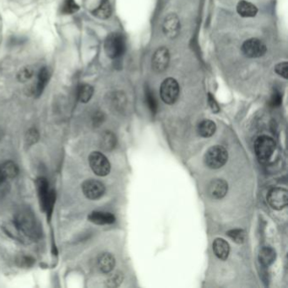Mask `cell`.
Wrapping results in <instances>:
<instances>
[{
	"label": "cell",
	"mask_w": 288,
	"mask_h": 288,
	"mask_svg": "<svg viewBox=\"0 0 288 288\" xmlns=\"http://www.w3.org/2000/svg\"><path fill=\"white\" fill-rule=\"evenodd\" d=\"M123 275L120 273H116L114 275H111L107 280V285L110 287H115L119 286L120 283L122 282Z\"/></svg>",
	"instance_id": "cell-31"
},
{
	"label": "cell",
	"mask_w": 288,
	"mask_h": 288,
	"mask_svg": "<svg viewBox=\"0 0 288 288\" xmlns=\"http://www.w3.org/2000/svg\"><path fill=\"white\" fill-rule=\"evenodd\" d=\"M237 11L242 17H255L258 13V9L253 4L241 0L237 6Z\"/></svg>",
	"instance_id": "cell-19"
},
{
	"label": "cell",
	"mask_w": 288,
	"mask_h": 288,
	"mask_svg": "<svg viewBox=\"0 0 288 288\" xmlns=\"http://www.w3.org/2000/svg\"><path fill=\"white\" fill-rule=\"evenodd\" d=\"M33 75V70L31 68L26 67L20 70L17 77H18L19 81H21L22 83H25L26 81H30L32 78Z\"/></svg>",
	"instance_id": "cell-29"
},
{
	"label": "cell",
	"mask_w": 288,
	"mask_h": 288,
	"mask_svg": "<svg viewBox=\"0 0 288 288\" xmlns=\"http://www.w3.org/2000/svg\"><path fill=\"white\" fill-rule=\"evenodd\" d=\"M282 101V96L277 91H274L272 96L270 97V105L273 106H280Z\"/></svg>",
	"instance_id": "cell-33"
},
{
	"label": "cell",
	"mask_w": 288,
	"mask_h": 288,
	"mask_svg": "<svg viewBox=\"0 0 288 288\" xmlns=\"http://www.w3.org/2000/svg\"><path fill=\"white\" fill-rule=\"evenodd\" d=\"M227 236L234 240L237 244H243L245 240V232L240 229H235V230H231L227 233Z\"/></svg>",
	"instance_id": "cell-27"
},
{
	"label": "cell",
	"mask_w": 288,
	"mask_h": 288,
	"mask_svg": "<svg viewBox=\"0 0 288 288\" xmlns=\"http://www.w3.org/2000/svg\"><path fill=\"white\" fill-rule=\"evenodd\" d=\"M275 72L279 76H282L283 78L287 79L288 77V64L286 62L280 63L275 67Z\"/></svg>",
	"instance_id": "cell-32"
},
{
	"label": "cell",
	"mask_w": 288,
	"mask_h": 288,
	"mask_svg": "<svg viewBox=\"0 0 288 288\" xmlns=\"http://www.w3.org/2000/svg\"><path fill=\"white\" fill-rule=\"evenodd\" d=\"M80 6L77 5L75 0H65L62 6L63 13L66 15H72L79 11Z\"/></svg>",
	"instance_id": "cell-25"
},
{
	"label": "cell",
	"mask_w": 288,
	"mask_h": 288,
	"mask_svg": "<svg viewBox=\"0 0 288 288\" xmlns=\"http://www.w3.org/2000/svg\"><path fill=\"white\" fill-rule=\"evenodd\" d=\"M146 102L148 104L149 108L151 112H156L157 109V103H156V98L154 96V94L150 90H147L146 92Z\"/></svg>",
	"instance_id": "cell-30"
},
{
	"label": "cell",
	"mask_w": 288,
	"mask_h": 288,
	"mask_svg": "<svg viewBox=\"0 0 288 288\" xmlns=\"http://www.w3.org/2000/svg\"><path fill=\"white\" fill-rule=\"evenodd\" d=\"M36 262V260L31 256H27V255H21L19 257L16 258V264L19 267L21 268H30L33 266L34 264Z\"/></svg>",
	"instance_id": "cell-26"
},
{
	"label": "cell",
	"mask_w": 288,
	"mask_h": 288,
	"mask_svg": "<svg viewBox=\"0 0 288 288\" xmlns=\"http://www.w3.org/2000/svg\"><path fill=\"white\" fill-rule=\"evenodd\" d=\"M102 121H103V114L101 113V112H96L93 117L94 125H96V126L100 125L102 123Z\"/></svg>",
	"instance_id": "cell-36"
},
{
	"label": "cell",
	"mask_w": 288,
	"mask_h": 288,
	"mask_svg": "<svg viewBox=\"0 0 288 288\" xmlns=\"http://www.w3.org/2000/svg\"><path fill=\"white\" fill-rule=\"evenodd\" d=\"M39 132L36 129H31L26 132V143L28 146H32L39 140Z\"/></svg>",
	"instance_id": "cell-28"
},
{
	"label": "cell",
	"mask_w": 288,
	"mask_h": 288,
	"mask_svg": "<svg viewBox=\"0 0 288 288\" xmlns=\"http://www.w3.org/2000/svg\"><path fill=\"white\" fill-rule=\"evenodd\" d=\"M89 164L97 176L104 177L109 174L111 170L109 161L101 152L94 151L91 153L89 156Z\"/></svg>",
	"instance_id": "cell-6"
},
{
	"label": "cell",
	"mask_w": 288,
	"mask_h": 288,
	"mask_svg": "<svg viewBox=\"0 0 288 288\" xmlns=\"http://www.w3.org/2000/svg\"><path fill=\"white\" fill-rule=\"evenodd\" d=\"M82 191L89 200H98L105 193V186L100 181L89 179L83 183Z\"/></svg>",
	"instance_id": "cell-10"
},
{
	"label": "cell",
	"mask_w": 288,
	"mask_h": 288,
	"mask_svg": "<svg viewBox=\"0 0 288 288\" xmlns=\"http://www.w3.org/2000/svg\"><path fill=\"white\" fill-rule=\"evenodd\" d=\"M275 149V143L272 138L262 135L255 140V151L261 163H265L272 156Z\"/></svg>",
	"instance_id": "cell-4"
},
{
	"label": "cell",
	"mask_w": 288,
	"mask_h": 288,
	"mask_svg": "<svg viewBox=\"0 0 288 288\" xmlns=\"http://www.w3.org/2000/svg\"><path fill=\"white\" fill-rule=\"evenodd\" d=\"M97 265H98L99 270H101V272L105 273V274L110 273L113 270L115 266L114 257L108 253L101 254L97 260Z\"/></svg>",
	"instance_id": "cell-16"
},
{
	"label": "cell",
	"mask_w": 288,
	"mask_h": 288,
	"mask_svg": "<svg viewBox=\"0 0 288 288\" xmlns=\"http://www.w3.org/2000/svg\"><path fill=\"white\" fill-rule=\"evenodd\" d=\"M116 137L112 132H104L100 140V146L104 151H112L116 146Z\"/></svg>",
	"instance_id": "cell-23"
},
{
	"label": "cell",
	"mask_w": 288,
	"mask_h": 288,
	"mask_svg": "<svg viewBox=\"0 0 288 288\" xmlns=\"http://www.w3.org/2000/svg\"><path fill=\"white\" fill-rule=\"evenodd\" d=\"M216 126L215 123L211 120H203L198 126V133L200 136L209 138L215 134Z\"/></svg>",
	"instance_id": "cell-21"
},
{
	"label": "cell",
	"mask_w": 288,
	"mask_h": 288,
	"mask_svg": "<svg viewBox=\"0 0 288 288\" xmlns=\"http://www.w3.org/2000/svg\"><path fill=\"white\" fill-rule=\"evenodd\" d=\"M242 51L248 57H261L266 52V46L262 41L257 38H251L244 42L242 46Z\"/></svg>",
	"instance_id": "cell-9"
},
{
	"label": "cell",
	"mask_w": 288,
	"mask_h": 288,
	"mask_svg": "<svg viewBox=\"0 0 288 288\" xmlns=\"http://www.w3.org/2000/svg\"><path fill=\"white\" fill-rule=\"evenodd\" d=\"M227 159L228 153L226 149L221 146H214L205 152L204 161L209 168L218 169L226 163Z\"/></svg>",
	"instance_id": "cell-3"
},
{
	"label": "cell",
	"mask_w": 288,
	"mask_h": 288,
	"mask_svg": "<svg viewBox=\"0 0 288 288\" xmlns=\"http://www.w3.org/2000/svg\"><path fill=\"white\" fill-rule=\"evenodd\" d=\"M160 93L165 103L169 105L175 103L179 96V83L174 78L166 79L161 83Z\"/></svg>",
	"instance_id": "cell-7"
},
{
	"label": "cell",
	"mask_w": 288,
	"mask_h": 288,
	"mask_svg": "<svg viewBox=\"0 0 288 288\" xmlns=\"http://www.w3.org/2000/svg\"><path fill=\"white\" fill-rule=\"evenodd\" d=\"M228 185L222 179H215L208 186V195L215 200H220L226 195Z\"/></svg>",
	"instance_id": "cell-13"
},
{
	"label": "cell",
	"mask_w": 288,
	"mask_h": 288,
	"mask_svg": "<svg viewBox=\"0 0 288 288\" xmlns=\"http://www.w3.org/2000/svg\"><path fill=\"white\" fill-rule=\"evenodd\" d=\"M275 257H276V255H275V250L271 248H269V247L263 248L260 250V255H259L260 262L264 266H269V265L273 264V262L275 261Z\"/></svg>",
	"instance_id": "cell-22"
},
{
	"label": "cell",
	"mask_w": 288,
	"mask_h": 288,
	"mask_svg": "<svg viewBox=\"0 0 288 288\" xmlns=\"http://www.w3.org/2000/svg\"><path fill=\"white\" fill-rule=\"evenodd\" d=\"M267 201L275 210H281L287 205V190L281 188H274L268 193Z\"/></svg>",
	"instance_id": "cell-8"
},
{
	"label": "cell",
	"mask_w": 288,
	"mask_h": 288,
	"mask_svg": "<svg viewBox=\"0 0 288 288\" xmlns=\"http://www.w3.org/2000/svg\"><path fill=\"white\" fill-rule=\"evenodd\" d=\"M208 101H209V105H210V108L212 110L213 112H218L220 111V108H219L218 104L215 101V98L213 97L211 94H209L208 95Z\"/></svg>",
	"instance_id": "cell-34"
},
{
	"label": "cell",
	"mask_w": 288,
	"mask_h": 288,
	"mask_svg": "<svg viewBox=\"0 0 288 288\" xmlns=\"http://www.w3.org/2000/svg\"><path fill=\"white\" fill-rule=\"evenodd\" d=\"M8 180L4 179L3 177L0 175V195L6 194L8 191Z\"/></svg>",
	"instance_id": "cell-35"
},
{
	"label": "cell",
	"mask_w": 288,
	"mask_h": 288,
	"mask_svg": "<svg viewBox=\"0 0 288 288\" xmlns=\"http://www.w3.org/2000/svg\"><path fill=\"white\" fill-rule=\"evenodd\" d=\"M14 225L19 234L28 239L37 240L42 237V227L30 209L19 210L15 215Z\"/></svg>",
	"instance_id": "cell-1"
},
{
	"label": "cell",
	"mask_w": 288,
	"mask_h": 288,
	"mask_svg": "<svg viewBox=\"0 0 288 288\" xmlns=\"http://www.w3.org/2000/svg\"><path fill=\"white\" fill-rule=\"evenodd\" d=\"M126 49L125 37L121 34H110L104 43V50L110 59H118L125 53Z\"/></svg>",
	"instance_id": "cell-2"
},
{
	"label": "cell",
	"mask_w": 288,
	"mask_h": 288,
	"mask_svg": "<svg viewBox=\"0 0 288 288\" xmlns=\"http://www.w3.org/2000/svg\"><path fill=\"white\" fill-rule=\"evenodd\" d=\"M213 251L215 256L221 260H226L230 253L228 243L222 239H216L213 243Z\"/></svg>",
	"instance_id": "cell-15"
},
{
	"label": "cell",
	"mask_w": 288,
	"mask_h": 288,
	"mask_svg": "<svg viewBox=\"0 0 288 288\" xmlns=\"http://www.w3.org/2000/svg\"><path fill=\"white\" fill-rule=\"evenodd\" d=\"M169 52L166 47H160L156 50L152 57V69L156 73H161L166 70L169 64Z\"/></svg>",
	"instance_id": "cell-11"
},
{
	"label": "cell",
	"mask_w": 288,
	"mask_h": 288,
	"mask_svg": "<svg viewBox=\"0 0 288 288\" xmlns=\"http://www.w3.org/2000/svg\"><path fill=\"white\" fill-rule=\"evenodd\" d=\"M180 21L175 14H169L163 21L162 30L166 37L168 38H175L180 31Z\"/></svg>",
	"instance_id": "cell-12"
},
{
	"label": "cell",
	"mask_w": 288,
	"mask_h": 288,
	"mask_svg": "<svg viewBox=\"0 0 288 288\" xmlns=\"http://www.w3.org/2000/svg\"><path fill=\"white\" fill-rule=\"evenodd\" d=\"M94 89L92 86L87 84H84L80 86L78 90L79 101L82 103H87L93 96Z\"/></svg>",
	"instance_id": "cell-24"
},
{
	"label": "cell",
	"mask_w": 288,
	"mask_h": 288,
	"mask_svg": "<svg viewBox=\"0 0 288 288\" xmlns=\"http://www.w3.org/2000/svg\"><path fill=\"white\" fill-rule=\"evenodd\" d=\"M36 186H37V195L39 199L40 206L41 210L47 211V208L54 203L56 200V194L54 190H49V184L47 179L43 177H40L36 180Z\"/></svg>",
	"instance_id": "cell-5"
},
{
	"label": "cell",
	"mask_w": 288,
	"mask_h": 288,
	"mask_svg": "<svg viewBox=\"0 0 288 288\" xmlns=\"http://www.w3.org/2000/svg\"><path fill=\"white\" fill-rule=\"evenodd\" d=\"M88 220L96 225H106L113 223L115 221V216L112 213L93 211L88 215Z\"/></svg>",
	"instance_id": "cell-14"
},
{
	"label": "cell",
	"mask_w": 288,
	"mask_h": 288,
	"mask_svg": "<svg viewBox=\"0 0 288 288\" xmlns=\"http://www.w3.org/2000/svg\"><path fill=\"white\" fill-rule=\"evenodd\" d=\"M18 174V166L14 161H6L0 165V175L6 180L15 179Z\"/></svg>",
	"instance_id": "cell-17"
},
{
	"label": "cell",
	"mask_w": 288,
	"mask_h": 288,
	"mask_svg": "<svg viewBox=\"0 0 288 288\" xmlns=\"http://www.w3.org/2000/svg\"><path fill=\"white\" fill-rule=\"evenodd\" d=\"M93 15L101 20L109 18L112 15V6L109 0H101L98 7L93 11Z\"/></svg>",
	"instance_id": "cell-20"
},
{
	"label": "cell",
	"mask_w": 288,
	"mask_h": 288,
	"mask_svg": "<svg viewBox=\"0 0 288 288\" xmlns=\"http://www.w3.org/2000/svg\"><path fill=\"white\" fill-rule=\"evenodd\" d=\"M49 70H47V68H42L38 73L37 85L34 89V94L36 95V96H40L42 95L45 87L47 85V82L49 81Z\"/></svg>",
	"instance_id": "cell-18"
}]
</instances>
